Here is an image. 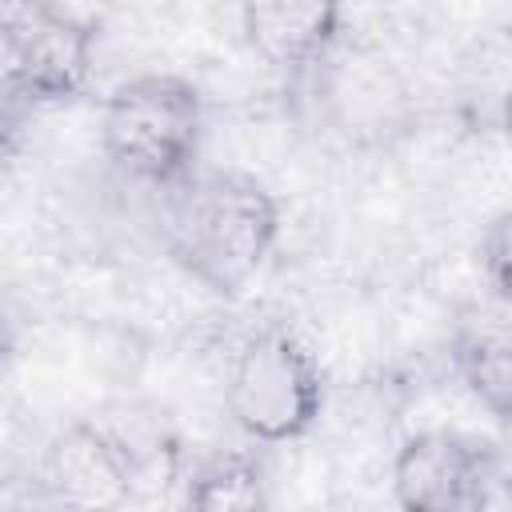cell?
I'll return each instance as SVG.
<instances>
[{
  "label": "cell",
  "instance_id": "obj_4",
  "mask_svg": "<svg viewBox=\"0 0 512 512\" xmlns=\"http://www.w3.org/2000/svg\"><path fill=\"white\" fill-rule=\"evenodd\" d=\"M4 84L28 104H64L84 92L92 76L96 24L56 4H4L0 8Z\"/></svg>",
  "mask_w": 512,
  "mask_h": 512
},
{
  "label": "cell",
  "instance_id": "obj_3",
  "mask_svg": "<svg viewBox=\"0 0 512 512\" xmlns=\"http://www.w3.org/2000/svg\"><path fill=\"white\" fill-rule=\"evenodd\" d=\"M228 416L256 444L300 440L324 408V372L292 328L256 332L228 372Z\"/></svg>",
  "mask_w": 512,
  "mask_h": 512
},
{
  "label": "cell",
  "instance_id": "obj_2",
  "mask_svg": "<svg viewBox=\"0 0 512 512\" xmlns=\"http://www.w3.org/2000/svg\"><path fill=\"white\" fill-rule=\"evenodd\" d=\"M200 92L184 76L148 72L116 84L100 108L104 156L148 184H180L200 148Z\"/></svg>",
  "mask_w": 512,
  "mask_h": 512
},
{
  "label": "cell",
  "instance_id": "obj_6",
  "mask_svg": "<svg viewBox=\"0 0 512 512\" xmlns=\"http://www.w3.org/2000/svg\"><path fill=\"white\" fill-rule=\"evenodd\" d=\"M44 484L64 512H120L132 500V460L96 424H64L44 452Z\"/></svg>",
  "mask_w": 512,
  "mask_h": 512
},
{
  "label": "cell",
  "instance_id": "obj_12",
  "mask_svg": "<svg viewBox=\"0 0 512 512\" xmlns=\"http://www.w3.org/2000/svg\"><path fill=\"white\" fill-rule=\"evenodd\" d=\"M8 352H12V340H8V332H4V324H0V368H4Z\"/></svg>",
  "mask_w": 512,
  "mask_h": 512
},
{
  "label": "cell",
  "instance_id": "obj_10",
  "mask_svg": "<svg viewBox=\"0 0 512 512\" xmlns=\"http://www.w3.org/2000/svg\"><path fill=\"white\" fill-rule=\"evenodd\" d=\"M508 252H512V244H508V212H500L488 224V232L480 236V272L488 276L492 300L500 308L508 304Z\"/></svg>",
  "mask_w": 512,
  "mask_h": 512
},
{
  "label": "cell",
  "instance_id": "obj_8",
  "mask_svg": "<svg viewBox=\"0 0 512 512\" xmlns=\"http://www.w3.org/2000/svg\"><path fill=\"white\" fill-rule=\"evenodd\" d=\"M452 364L464 388L496 416H512V336L504 308L464 320L452 336Z\"/></svg>",
  "mask_w": 512,
  "mask_h": 512
},
{
  "label": "cell",
  "instance_id": "obj_11",
  "mask_svg": "<svg viewBox=\"0 0 512 512\" xmlns=\"http://www.w3.org/2000/svg\"><path fill=\"white\" fill-rule=\"evenodd\" d=\"M24 112L28 104L0 80V164L16 160V152L24 148Z\"/></svg>",
  "mask_w": 512,
  "mask_h": 512
},
{
  "label": "cell",
  "instance_id": "obj_1",
  "mask_svg": "<svg viewBox=\"0 0 512 512\" xmlns=\"http://www.w3.org/2000/svg\"><path fill=\"white\" fill-rule=\"evenodd\" d=\"M280 232L276 196L248 172L196 180L176 212V260L220 296H236L268 260Z\"/></svg>",
  "mask_w": 512,
  "mask_h": 512
},
{
  "label": "cell",
  "instance_id": "obj_7",
  "mask_svg": "<svg viewBox=\"0 0 512 512\" xmlns=\"http://www.w3.org/2000/svg\"><path fill=\"white\" fill-rule=\"evenodd\" d=\"M340 24L344 12L320 0H272V4L240 8V28L248 48L284 72L320 64L340 40Z\"/></svg>",
  "mask_w": 512,
  "mask_h": 512
},
{
  "label": "cell",
  "instance_id": "obj_5",
  "mask_svg": "<svg viewBox=\"0 0 512 512\" xmlns=\"http://www.w3.org/2000/svg\"><path fill=\"white\" fill-rule=\"evenodd\" d=\"M392 500L400 512H508L504 464L460 432H416L392 460Z\"/></svg>",
  "mask_w": 512,
  "mask_h": 512
},
{
  "label": "cell",
  "instance_id": "obj_9",
  "mask_svg": "<svg viewBox=\"0 0 512 512\" xmlns=\"http://www.w3.org/2000/svg\"><path fill=\"white\" fill-rule=\"evenodd\" d=\"M188 512H268L264 468L252 452H216L188 480Z\"/></svg>",
  "mask_w": 512,
  "mask_h": 512
}]
</instances>
